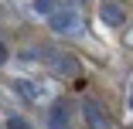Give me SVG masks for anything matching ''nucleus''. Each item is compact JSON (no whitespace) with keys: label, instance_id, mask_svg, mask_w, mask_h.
I'll use <instances>...</instances> for the list:
<instances>
[{"label":"nucleus","instance_id":"obj_4","mask_svg":"<svg viewBox=\"0 0 133 129\" xmlns=\"http://www.w3.org/2000/svg\"><path fill=\"white\" fill-rule=\"evenodd\" d=\"M41 14H51V7H55V0H38V4H34Z\"/></svg>","mask_w":133,"mask_h":129},{"label":"nucleus","instance_id":"obj_3","mask_svg":"<svg viewBox=\"0 0 133 129\" xmlns=\"http://www.w3.org/2000/svg\"><path fill=\"white\" fill-rule=\"evenodd\" d=\"M102 17L109 20V24H119V20H123V10H116L113 4H106V7H102Z\"/></svg>","mask_w":133,"mask_h":129},{"label":"nucleus","instance_id":"obj_2","mask_svg":"<svg viewBox=\"0 0 133 129\" xmlns=\"http://www.w3.org/2000/svg\"><path fill=\"white\" fill-rule=\"evenodd\" d=\"M72 20H75L72 14H58V17H55V20H51V24H55V31H72V27H75V24H72Z\"/></svg>","mask_w":133,"mask_h":129},{"label":"nucleus","instance_id":"obj_6","mask_svg":"<svg viewBox=\"0 0 133 129\" xmlns=\"http://www.w3.org/2000/svg\"><path fill=\"white\" fill-rule=\"evenodd\" d=\"M4 58H7V51H4V44H0V61H4Z\"/></svg>","mask_w":133,"mask_h":129},{"label":"nucleus","instance_id":"obj_1","mask_svg":"<svg viewBox=\"0 0 133 129\" xmlns=\"http://www.w3.org/2000/svg\"><path fill=\"white\" fill-rule=\"evenodd\" d=\"M85 119H89V126H92V129H109V122H106V116L99 112L96 102H85Z\"/></svg>","mask_w":133,"mask_h":129},{"label":"nucleus","instance_id":"obj_5","mask_svg":"<svg viewBox=\"0 0 133 129\" xmlns=\"http://www.w3.org/2000/svg\"><path fill=\"white\" fill-rule=\"evenodd\" d=\"M7 129H28V122H24V119H10V126Z\"/></svg>","mask_w":133,"mask_h":129}]
</instances>
